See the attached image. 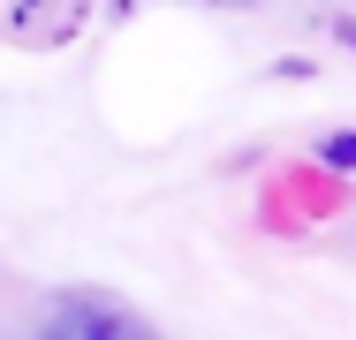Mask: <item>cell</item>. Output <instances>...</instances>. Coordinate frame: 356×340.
I'll list each match as a JSON object with an SVG mask.
<instances>
[{
  "mask_svg": "<svg viewBox=\"0 0 356 340\" xmlns=\"http://www.w3.org/2000/svg\"><path fill=\"white\" fill-rule=\"evenodd\" d=\"M38 340H152V325H144L129 303H114V295H61L54 310H46V325H38Z\"/></svg>",
  "mask_w": 356,
  "mask_h": 340,
  "instance_id": "obj_1",
  "label": "cell"
}]
</instances>
